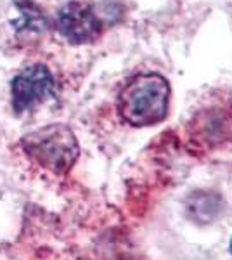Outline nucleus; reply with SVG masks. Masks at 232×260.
Masks as SVG:
<instances>
[{"label":"nucleus","mask_w":232,"mask_h":260,"mask_svg":"<svg viewBox=\"0 0 232 260\" xmlns=\"http://www.w3.org/2000/svg\"><path fill=\"white\" fill-rule=\"evenodd\" d=\"M170 104V85L158 73L137 75L123 87L118 110L126 123L151 127L164 120Z\"/></svg>","instance_id":"obj_1"},{"label":"nucleus","mask_w":232,"mask_h":260,"mask_svg":"<svg viewBox=\"0 0 232 260\" xmlns=\"http://www.w3.org/2000/svg\"><path fill=\"white\" fill-rule=\"evenodd\" d=\"M21 146L40 167L64 174L78 158L77 137L66 125H49L23 137Z\"/></svg>","instance_id":"obj_2"},{"label":"nucleus","mask_w":232,"mask_h":260,"mask_svg":"<svg viewBox=\"0 0 232 260\" xmlns=\"http://www.w3.org/2000/svg\"><path fill=\"white\" fill-rule=\"evenodd\" d=\"M12 108L18 115L29 113L56 95V80L49 68L33 64L24 68L12 80Z\"/></svg>","instance_id":"obj_3"},{"label":"nucleus","mask_w":232,"mask_h":260,"mask_svg":"<svg viewBox=\"0 0 232 260\" xmlns=\"http://www.w3.org/2000/svg\"><path fill=\"white\" fill-rule=\"evenodd\" d=\"M56 28L71 44H87L101 35L103 23L87 4L71 2L59 11Z\"/></svg>","instance_id":"obj_4"},{"label":"nucleus","mask_w":232,"mask_h":260,"mask_svg":"<svg viewBox=\"0 0 232 260\" xmlns=\"http://www.w3.org/2000/svg\"><path fill=\"white\" fill-rule=\"evenodd\" d=\"M11 28L23 40H31L45 30V18L42 11L31 2H18L11 16Z\"/></svg>","instance_id":"obj_5"},{"label":"nucleus","mask_w":232,"mask_h":260,"mask_svg":"<svg viewBox=\"0 0 232 260\" xmlns=\"http://www.w3.org/2000/svg\"><path fill=\"white\" fill-rule=\"evenodd\" d=\"M223 210L222 200L212 192H194L187 200V212L197 224H212Z\"/></svg>","instance_id":"obj_6"},{"label":"nucleus","mask_w":232,"mask_h":260,"mask_svg":"<svg viewBox=\"0 0 232 260\" xmlns=\"http://www.w3.org/2000/svg\"><path fill=\"white\" fill-rule=\"evenodd\" d=\"M230 253H232V241H230Z\"/></svg>","instance_id":"obj_7"}]
</instances>
